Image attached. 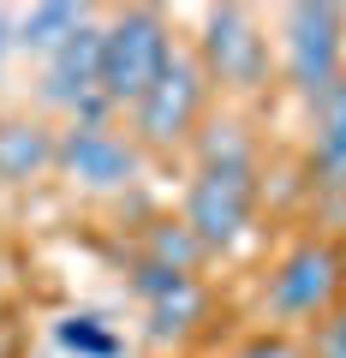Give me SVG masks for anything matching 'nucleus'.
Wrapping results in <instances>:
<instances>
[{"mask_svg": "<svg viewBox=\"0 0 346 358\" xmlns=\"http://www.w3.org/2000/svg\"><path fill=\"white\" fill-rule=\"evenodd\" d=\"M173 36H167V18L155 6H126L114 24L102 30V102H131L155 90V78L173 66Z\"/></svg>", "mask_w": 346, "mask_h": 358, "instance_id": "obj_1", "label": "nucleus"}, {"mask_svg": "<svg viewBox=\"0 0 346 358\" xmlns=\"http://www.w3.org/2000/svg\"><path fill=\"white\" fill-rule=\"evenodd\" d=\"M257 209V162H203L185 192V227L203 251H227L251 227Z\"/></svg>", "mask_w": 346, "mask_h": 358, "instance_id": "obj_2", "label": "nucleus"}, {"mask_svg": "<svg viewBox=\"0 0 346 358\" xmlns=\"http://www.w3.org/2000/svg\"><path fill=\"white\" fill-rule=\"evenodd\" d=\"M340 293H346V275H340V251L329 239H298L269 275V310L287 322H310V317L322 322L340 305Z\"/></svg>", "mask_w": 346, "mask_h": 358, "instance_id": "obj_3", "label": "nucleus"}, {"mask_svg": "<svg viewBox=\"0 0 346 358\" xmlns=\"http://www.w3.org/2000/svg\"><path fill=\"white\" fill-rule=\"evenodd\" d=\"M203 102H209L203 60L173 54V66L155 78V90L131 108V120H138V143H143V150H180V143L197 131V120H203Z\"/></svg>", "mask_w": 346, "mask_h": 358, "instance_id": "obj_4", "label": "nucleus"}, {"mask_svg": "<svg viewBox=\"0 0 346 358\" xmlns=\"http://www.w3.org/2000/svg\"><path fill=\"white\" fill-rule=\"evenodd\" d=\"M340 48H346V13L340 6H293L287 13V78L298 96L322 102L340 84Z\"/></svg>", "mask_w": 346, "mask_h": 358, "instance_id": "obj_5", "label": "nucleus"}, {"mask_svg": "<svg viewBox=\"0 0 346 358\" xmlns=\"http://www.w3.org/2000/svg\"><path fill=\"white\" fill-rule=\"evenodd\" d=\"M203 72L209 84L227 90H257L269 72V42L257 36V18L245 6H215L203 24Z\"/></svg>", "mask_w": 346, "mask_h": 358, "instance_id": "obj_6", "label": "nucleus"}, {"mask_svg": "<svg viewBox=\"0 0 346 358\" xmlns=\"http://www.w3.org/2000/svg\"><path fill=\"white\" fill-rule=\"evenodd\" d=\"M60 173L90 192H114L138 173V143H126L120 131L96 126V120H78L72 131H60Z\"/></svg>", "mask_w": 346, "mask_h": 358, "instance_id": "obj_7", "label": "nucleus"}, {"mask_svg": "<svg viewBox=\"0 0 346 358\" xmlns=\"http://www.w3.org/2000/svg\"><path fill=\"white\" fill-rule=\"evenodd\" d=\"M42 102L78 108V114H96V108H102V30L96 24H84L60 54H48Z\"/></svg>", "mask_w": 346, "mask_h": 358, "instance_id": "obj_8", "label": "nucleus"}, {"mask_svg": "<svg viewBox=\"0 0 346 358\" xmlns=\"http://www.w3.org/2000/svg\"><path fill=\"white\" fill-rule=\"evenodd\" d=\"M60 167V138L36 120H0V185H30Z\"/></svg>", "mask_w": 346, "mask_h": 358, "instance_id": "obj_9", "label": "nucleus"}, {"mask_svg": "<svg viewBox=\"0 0 346 358\" xmlns=\"http://www.w3.org/2000/svg\"><path fill=\"white\" fill-rule=\"evenodd\" d=\"M310 173L322 192H346V78L317 102V143H310Z\"/></svg>", "mask_w": 346, "mask_h": 358, "instance_id": "obj_10", "label": "nucleus"}, {"mask_svg": "<svg viewBox=\"0 0 346 358\" xmlns=\"http://www.w3.org/2000/svg\"><path fill=\"white\" fill-rule=\"evenodd\" d=\"M84 24H90L84 6H72V0H42V6H30V13L18 18L13 42H18V48H30V54H60Z\"/></svg>", "mask_w": 346, "mask_h": 358, "instance_id": "obj_11", "label": "nucleus"}, {"mask_svg": "<svg viewBox=\"0 0 346 358\" xmlns=\"http://www.w3.org/2000/svg\"><path fill=\"white\" fill-rule=\"evenodd\" d=\"M54 341H60L66 352H78V358H120V334L108 329L102 317H66V322H54Z\"/></svg>", "mask_w": 346, "mask_h": 358, "instance_id": "obj_12", "label": "nucleus"}, {"mask_svg": "<svg viewBox=\"0 0 346 358\" xmlns=\"http://www.w3.org/2000/svg\"><path fill=\"white\" fill-rule=\"evenodd\" d=\"M203 317V287H185V293L161 299V305H150V341H173V334H185L192 322Z\"/></svg>", "mask_w": 346, "mask_h": 358, "instance_id": "obj_13", "label": "nucleus"}, {"mask_svg": "<svg viewBox=\"0 0 346 358\" xmlns=\"http://www.w3.org/2000/svg\"><path fill=\"white\" fill-rule=\"evenodd\" d=\"M197 257H203V245L192 239L185 221H161V227L150 233V263H167V268H180V275H192Z\"/></svg>", "mask_w": 346, "mask_h": 358, "instance_id": "obj_14", "label": "nucleus"}, {"mask_svg": "<svg viewBox=\"0 0 346 358\" xmlns=\"http://www.w3.org/2000/svg\"><path fill=\"white\" fill-rule=\"evenodd\" d=\"M138 287L143 299H150V305H161V299H173V293H185V287H192V275H180V268H167V263H143L138 268Z\"/></svg>", "mask_w": 346, "mask_h": 358, "instance_id": "obj_15", "label": "nucleus"}, {"mask_svg": "<svg viewBox=\"0 0 346 358\" xmlns=\"http://www.w3.org/2000/svg\"><path fill=\"white\" fill-rule=\"evenodd\" d=\"M305 352H310V358H346V305H334L329 317L317 322V334H310Z\"/></svg>", "mask_w": 346, "mask_h": 358, "instance_id": "obj_16", "label": "nucleus"}, {"mask_svg": "<svg viewBox=\"0 0 346 358\" xmlns=\"http://www.w3.org/2000/svg\"><path fill=\"white\" fill-rule=\"evenodd\" d=\"M233 358H310L298 341H287V334H263V341H251V346H239Z\"/></svg>", "mask_w": 346, "mask_h": 358, "instance_id": "obj_17", "label": "nucleus"}, {"mask_svg": "<svg viewBox=\"0 0 346 358\" xmlns=\"http://www.w3.org/2000/svg\"><path fill=\"white\" fill-rule=\"evenodd\" d=\"M6 48H13V24H6V13H0V66H6Z\"/></svg>", "mask_w": 346, "mask_h": 358, "instance_id": "obj_18", "label": "nucleus"}, {"mask_svg": "<svg viewBox=\"0 0 346 358\" xmlns=\"http://www.w3.org/2000/svg\"><path fill=\"white\" fill-rule=\"evenodd\" d=\"M0 358H13V341H6V334H0Z\"/></svg>", "mask_w": 346, "mask_h": 358, "instance_id": "obj_19", "label": "nucleus"}, {"mask_svg": "<svg viewBox=\"0 0 346 358\" xmlns=\"http://www.w3.org/2000/svg\"><path fill=\"white\" fill-rule=\"evenodd\" d=\"M340 275H346V251H340Z\"/></svg>", "mask_w": 346, "mask_h": 358, "instance_id": "obj_20", "label": "nucleus"}]
</instances>
